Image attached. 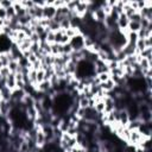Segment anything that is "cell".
I'll list each match as a JSON object with an SVG mask.
<instances>
[{
  "instance_id": "1",
  "label": "cell",
  "mask_w": 152,
  "mask_h": 152,
  "mask_svg": "<svg viewBox=\"0 0 152 152\" xmlns=\"http://www.w3.org/2000/svg\"><path fill=\"white\" fill-rule=\"evenodd\" d=\"M69 44L72 49V51H81L82 49H84V36H82L81 33L72 37L69 40Z\"/></svg>"
},
{
  "instance_id": "2",
  "label": "cell",
  "mask_w": 152,
  "mask_h": 152,
  "mask_svg": "<svg viewBox=\"0 0 152 152\" xmlns=\"http://www.w3.org/2000/svg\"><path fill=\"white\" fill-rule=\"evenodd\" d=\"M57 13V8H55L52 5H45L43 7V18L48 20H52Z\"/></svg>"
},
{
  "instance_id": "3",
  "label": "cell",
  "mask_w": 152,
  "mask_h": 152,
  "mask_svg": "<svg viewBox=\"0 0 152 152\" xmlns=\"http://www.w3.org/2000/svg\"><path fill=\"white\" fill-rule=\"evenodd\" d=\"M128 24H129V19H128V17H126L124 13L119 14V17H118V20H116V25H118V28H119L121 32H125V31H127Z\"/></svg>"
},
{
  "instance_id": "4",
  "label": "cell",
  "mask_w": 152,
  "mask_h": 152,
  "mask_svg": "<svg viewBox=\"0 0 152 152\" xmlns=\"http://www.w3.org/2000/svg\"><path fill=\"white\" fill-rule=\"evenodd\" d=\"M88 6H89V1H78L76 10H75V15L82 18L87 12H88Z\"/></svg>"
},
{
  "instance_id": "5",
  "label": "cell",
  "mask_w": 152,
  "mask_h": 152,
  "mask_svg": "<svg viewBox=\"0 0 152 152\" xmlns=\"http://www.w3.org/2000/svg\"><path fill=\"white\" fill-rule=\"evenodd\" d=\"M5 86L6 88H8L11 91H13L14 89H17V82H15V74L11 72L5 80Z\"/></svg>"
},
{
  "instance_id": "6",
  "label": "cell",
  "mask_w": 152,
  "mask_h": 152,
  "mask_svg": "<svg viewBox=\"0 0 152 152\" xmlns=\"http://www.w3.org/2000/svg\"><path fill=\"white\" fill-rule=\"evenodd\" d=\"M31 45H32V42H31V39H30L28 37H27L26 39H24L23 43L18 46L19 50H20V52H21V55H24V53H26V52H30Z\"/></svg>"
},
{
  "instance_id": "7",
  "label": "cell",
  "mask_w": 152,
  "mask_h": 152,
  "mask_svg": "<svg viewBox=\"0 0 152 152\" xmlns=\"http://www.w3.org/2000/svg\"><path fill=\"white\" fill-rule=\"evenodd\" d=\"M141 28V25H140V23H135V21H129V24H128V27H127V31L128 32H138L139 30Z\"/></svg>"
},
{
  "instance_id": "8",
  "label": "cell",
  "mask_w": 152,
  "mask_h": 152,
  "mask_svg": "<svg viewBox=\"0 0 152 152\" xmlns=\"http://www.w3.org/2000/svg\"><path fill=\"white\" fill-rule=\"evenodd\" d=\"M65 36L69 38V39H71L72 37H75V36H77V34H80V30L78 28H75V27H69V28H66L65 30Z\"/></svg>"
},
{
  "instance_id": "9",
  "label": "cell",
  "mask_w": 152,
  "mask_h": 152,
  "mask_svg": "<svg viewBox=\"0 0 152 152\" xmlns=\"http://www.w3.org/2000/svg\"><path fill=\"white\" fill-rule=\"evenodd\" d=\"M45 42H46L48 44H50V45L55 43V32H53V31H50V30H48V31H46Z\"/></svg>"
},
{
  "instance_id": "10",
  "label": "cell",
  "mask_w": 152,
  "mask_h": 152,
  "mask_svg": "<svg viewBox=\"0 0 152 152\" xmlns=\"http://www.w3.org/2000/svg\"><path fill=\"white\" fill-rule=\"evenodd\" d=\"M96 77H97L100 83H103V82H106V81H108L110 78V74L109 72H102V74L96 75Z\"/></svg>"
},
{
  "instance_id": "11",
  "label": "cell",
  "mask_w": 152,
  "mask_h": 152,
  "mask_svg": "<svg viewBox=\"0 0 152 152\" xmlns=\"http://www.w3.org/2000/svg\"><path fill=\"white\" fill-rule=\"evenodd\" d=\"M43 81H45V71L43 69H39V70H37V82L39 84Z\"/></svg>"
},
{
  "instance_id": "12",
  "label": "cell",
  "mask_w": 152,
  "mask_h": 152,
  "mask_svg": "<svg viewBox=\"0 0 152 152\" xmlns=\"http://www.w3.org/2000/svg\"><path fill=\"white\" fill-rule=\"evenodd\" d=\"M10 74H11V71H10L8 66H2L0 69V77H1V80H5Z\"/></svg>"
},
{
  "instance_id": "13",
  "label": "cell",
  "mask_w": 152,
  "mask_h": 152,
  "mask_svg": "<svg viewBox=\"0 0 152 152\" xmlns=\"http://www.w3.org/2000/svg\"><path fill=\"white\" fill-rule=\"evenodd\" d=\"M0 6L5 10H7V8L13 6V1H11V0H0Z\"/></svg>"
},
{
  "instance_id": "14",
  "label": "cell",
  "mask_w": 152,
  "mask_h": 152,
  "mask_svg": "<svg viewBox=\"0 0 152 152\" xmlns=\"http://www.w3.org/2000/svg\"><path fill=\"white\" fill-rule=\"evenodd\" d=\"M6 15H7V19H13L15 17V11H14V7H10L6 10Z\"/></svg>"
},
{
  "instance_id": "15",
  "label": "cell",
  "mask_w": 152,
  "mask_h": 152,
  "mask_svg": "<svg viewBox=\"0 0 152 152\" xmlns=\"http://www.w3.org/2000/svg\"><path fill=\"white\" fill-rule=\"evenodd\" d=\"M141 19H142V17H141V14L139 13V12H135L131 18H129V21H135V23H140L141 21Z\"/></svg>"
},
{
  "instance_id": "16",
  "label": "cell",
  "mask_w": 152,
  "mask_h": 152,
  "mask_svg": "<svg viewBox=\"0 0 152 152\" xmlns=\"http://www.w3.org/2000/svg\"><path fill=\"white\" fill-rule=\"evenodd\" d=\"M6 18H7V15H6V10L0 6V19H6Z\"/></svg>"
}]
</instances>
